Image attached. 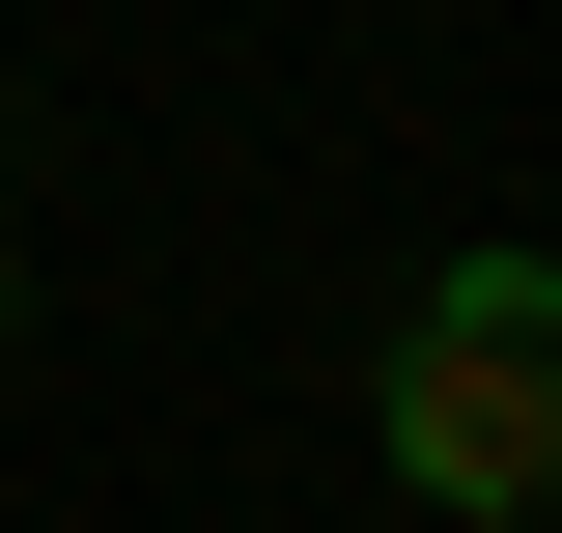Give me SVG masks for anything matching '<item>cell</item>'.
Masks as SVG:
<instances>
[{
    "label": "cell",
    "instance_id": "6da1fadb",
    "mask_svg": "<svg viewBox=\"0 0 562 533\" xmlns=\"http://www.w3.org/2000/svg\"><path fill=\"white\" fill-rule=\"evenodd\" d=\"M366 450H394L450 533H562V253H535V225H479V253L394 281V337H366Z\"/></svg>",
    "mask_w": 562,
    "mask_h": 533
},
{
    "label": "cell",
    "instance_id": "7a4b0ae2",
    "mask_svg": "<svg viewBox=\"0 0 562 533\" xmlns=\"http://www.w3.org/2000/svg\"><path fill=\"white\" fill-rule=\"evenodd\" d=\"M0 337H29V281H0Z\"/></svg>",
    "mask_w": 562,
    "mask_h": 533
}]
</instances>
